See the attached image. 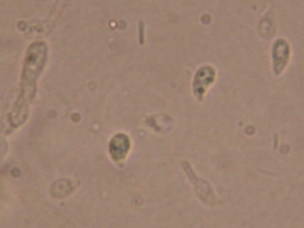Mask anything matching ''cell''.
I'll return each instance as SVG.
<instances>
[{"label": "cell", "mask_w": 304, "mask_h": 228, "mask_svg": "<svg viewBox=\"0 0 304 228\" xmlns=\"http://www.w3.org/2000/svg\"><path fill=\"white\" fill-rule=\"evenodd\" d=\"M47 53L46 43L36 41L31 43L26 51L23 64V78L27 82H34L42 69Z\"/></svg>", "instance_id": "6da1fadb"}]
</instances>
